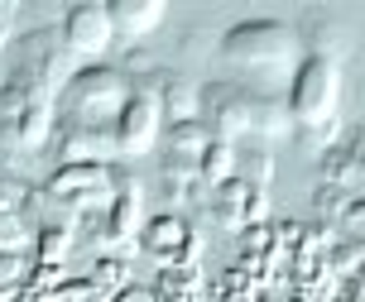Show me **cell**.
Wrapping results in <instances>:
<instances>
[{
	"instance_id": "52a82bcc",
	"label": "cell",
	"mask_w": 365,
	"mask_h": 302,
	"mask_svg": "<svg viewBox=\"0 0 365 302\" xmlns=\"http://www.w3.org/2000/svg\"><path fill=\"white\" fill-rule=\"evenodd\" d=\"M140 249L154 254L159 269H173V264L197 269L207 240H202V231L182 212H159V216H149V221H145V231H140Z\"/></svg>"
},
{
	"instance_id": "7a4b0ae2",
	"label": "cell",
	"mask_w": 365,
	"mask_h": 302,
	"mask_svg": "<svg viewBox=\"0 0 365 302\" xmlns=\"http://www.w3.org/2000/svg\"><path fill=\"white\" fill-rule=\"evenodd\" d=\"M135 82L125 68H106V63H87L58 96V125H77V130H115L120 110L130 106Z\"/></svg>"
},
{
	"instance_id": "4fadbf2b",
	"label": "cell",
	"mask_w": 365,
	"mask_h": 302,
	"mask_svg": "<svg viewBox=\"0 0 365 302\" xmlns=\"http://www.w3.org/2000/svg\"><path fill=\"white\" fill-rule=\"evenodd\" d=\"M365 178V125L351 130L346 140H336L322 149V163H317V182H331V187H356Z\"/></svg>"
},
{
	"instance_id": "7c38bea8",
	"label": "cell",
	"mask_w": 365,
	"mask_h": 302,
	"mask_svg": "<svg viewBox=\"0 0 365 302\" xmlns=\"http://www.w3.org/2000/svg\"><path fill=\"white\" fill-rule=\"evenodd\" d=\"M212 216H217L221 231H250V226H259V221H269V197L259 192V187H250V182H221L217 192H212Z\"/></svg>"
},
{
	"instance_id": "5b68a950",
	"label": "cell",
	"mask_w": 365,
	"mask_h": 302,
	"mask_svg": "<svg viewBox=\"0 0 365 302\" xmlns=\"http://www.w3.org/2000/svg\"><path fill=\"white\" fill-rule=\"evenodd\" d=\"M115 187H120L115 163H58V173L48 178L43 192L73 221V216H106V207L115 202Z\"/></svg>"
},
{
	"instance_id": "8992f818",
	"label": "cell",
	"mask_w": 365,
	"mask_h": 302,
	"mask_svg": "<svg viewBox=\"0 0 365 302\" xmlns=\"http://www.w3.org/2000/svg\"><path fill=\"white\" fill-rule=\"evenodd\" d=\"M202 120L212 125V135L226 144L255 140V87H245L236 77H217L202 87Z\"/></svg>"
},
{
	"instance_id": "5bb4252c",
	"label": "cell",
	"mask_w": 365,
	"mask_h": 302,
	"mask_svg": "<svg viewBox=\"0 0 365 302\" xmlns=\"http://www.w3.org/2000/svg\"><path fill=\"white\" fill-rule=\"evenodd\" d=\"M58 159L63 163H115V130H77V125H58Z\"/></svg>"
},
{
	"instance_id": "7402d4cb",
	"label": "cell",
	"mask_w": 365,
	"mask_h": 302,
	"mask_svg": "<svg viewBox=\"0 0 365 302\" xmlns=\"http://www.w3.org/2000/svg\"><path fill=\"white\" fill-rule=\"evenodd\" d=\"M336 231H341V240H351V245L365 249V197H356V202L346 207V216H341Z\"/></svg>"
},
{
	"instance_id": "6da1fadb",
	"label": "cell",
	"mask_w": 365,
	"mask_h": 302,
	"mask_svg": "<svg viewBox=\"0 0 365 302\" xmlns=\"http://www.w3.org/2000/svg\"><path fill=\"white\" fill-rule=\"evenodd\" d=\"M217 53L231 72H240V82L255 91H279L293 82V72L303 63V38L293 24L274 15H245L236 24H226L217 38Z\"/></svg>"
},
{
	"instance_id": "d6986e66",
	"label": "cell",
	"mask_w": 365,
	"mask_h": 302,
	"mask_svg": "<svg viewBox=\"0 0 365 302\" xmlns=\"http://www.w3.org/2000/svg\"><path fill=\"white\" fill-rule=\"evenodd\" d=\"M231 178H236V144L212 140L207 159H202V187H212V192H217L221 182H231Z\"/></svg>"
},
{
	"instance_id": "30bf717a",
	"label": "cell",
	"mask_w": 365,
	"mask_h": 302,
	"mask_svg": "<svg viewBox=\"0 0 365 302\" xmlns=\"http://www.w3.org/2000/svg\"><path fill=\"white\" fill-rule=\"evenodd\" d=\"M140 231H145V187H140V178L120 173L115 202L96 221V240H101V249H130V240H140Z\"/></svg>"
},
{
	"instance_id": "9c48e42d",
	"label": "cell",
	"mask_w": 365,
	"mask_h": 302,
	"mask_svg": "<svg viewBox=\"0 0 365 302\" xmlns=\"http://www.w3.org/2000/svg\"><path fill=\"white\" fill-rule=\"evenodd\" d=\"M58 29H63V43L73 48V58H101L110 43H115L110 5H101V0L68 5V10H63V19H58Z\"/></svg>"
},
{
	"instance_id": "d4e9b609",
	"label": "cell",
	"mask_w": 365,
	"mask_h": 302,
	"mask_svg": "<svg viewBox=\"0 0 365 302\" xmlns=\"http://www.w3.org/2000/svg\"><path fill=\"white\" fill-rule=\"evenodd\" d=\"M110 302H159V298H154V288H135V283H130L125 293H115Z\"/></svg>"
},
{
	"instance_id": "ac0fdd59",
	"label": "cell",
	"mask_w": 365,
	"mask_h": 302,
	"mask_svg": "<svg viewBox=\"0 0 365 302\" xmlns=\"http://www.w3.org/2000/svg\"><path fill=\"white\" fill-rule=\"evenodd\" d=\"M73 254V221H48L34 231V259L38 264H63Z\"/></svg>"
},
{
	"instance_id": "277c9868",
	"label": "cell",
	"mask_w": 365,
	"mask_h": 302,
	"mask_svg": "<svg viewBox=\"0 0 365 302\" xmlns=\"http://www.w3.org/2000/svg\"><path fill=\"white\" fill-rule=\"evenodd\" d=\"M15 77H24L38 96L58 101L63 87L77 77V58L63 43V29H24L15 38Z\"/></svg>"
},
{
	"instance_id": "484cf974",
	"label": "cell",
	"mask_w": 365,
	"mask_h": 302,
	"mask_svg": "<svg viewBox=\"0 0 365 302\" xmlns=\"http://www.w3.org/2000/svg\"><path fill=\"white\" fill-rule=\"evenodd\" d=\"M289 302H317V298H308V293H293ZM322 302H327V298H322Z\"/></svg>"
},
{
	"instance_id": "44dd1931",
	"label": "cell",
	"mask_w": 365,
	"mask_h": 302,
	"mask_svg": "<svg viewBox=\"0 0 365 302\" xmlns=\"http://www.w3.org/2000/svg\"><path fill=\"white\" fill-rule=\"evenodd\" d=\"M87 278H91L96 288H101L106 298H115V293H125V288H130V264L120 259V254H101V259L91 264Z\"/></svg>"
},
{
	"instance_id": "2e32d148",
	"label": "cell",
	"mask_w": 365,
	"mask_h": 302,
	"mask_svg": "<svg viewBox=\"0 0 365 302\" xmlns=\"http://www.w3.org/2000/svg\"><path fill=\"white\" fill-rule=\"evenodd\" d=\"M212 125L207 120H182V125H168V140H164V159L168 163H182V168H197L202 173V159L212 149Z\"/></svg>"
},
{
	"instance_id": "ffe728a7",
	"label": "cell",
	"mask_w": 365,
	"mask_h": 302,
	"mask_svg": "<svg viewBox=\"0 0 365 302\" xmlns=\"http://www.w3.org/2000/svg\"><path fill=\"white\" fill-rule=\"evenodd\" d=\"M351 202H356V192H346V187H331V182H317L312 187V212H317L322 226H341Z\"/></svg>"
},
{
	"instance_id": "8fae6325",
	"label": "cell",
	"mask_w": 365,
	"mask_h": 302,
	"mask_svg": "<svg viewBox=\"0 0 365 302\" xmlns=\"http://www.w3.org/2000/svg\"><path fill=\"white\" fill-rule=\"evenodd\" d=\"M159 125H164L159 96L135 91L130 106L120 110V120H115V149H120V159H140V154H149L154 140H159Z\"/></svg>"
},
{
	"instance_id": "9a60e30c",
	"label": "cell",
	"mask_w": 365,
	"mask_h": 302,
	"mask_svg": "<svg viewBox=\"0 0 365 302\" xmlns=\"http://www.w3.org/2000/svg\"><path fill=\"white\" fill-rule=\"evenodd\" d=\"M164 15V0H110V24H115V38H125V43H140L145 34H154Z\"/></svg>"
},
{
	"instance_id": "e0dca14e",
	"label": "cell",
	"mask_w": 365,
	"mask_h": 302,
	"mask_svg": "<svg viewBox=\"0 0 365 302\" xmlns=\"http://www.w3.org/2000/svg\"><path fill=\"white\" fill-rule=\"evenodd\" d=\"M274 173H279V163H274V149L269 144H236V178L250 182V187H269Z\"/></svg>"
},
{
	"instance_id": "3957f363",
	"label": "cell",
	"mask_w": 365,
	"mask_h": 302,
	"mask_svg": "<svg viewBox=\"0 0 365 302\" xmlns=\"http://www.w3.org/2000/svg\"><path fill=\"white\" fill-rule=\"evenodd\" d=\"M284 96H289L298 140L327 144L331 135H336V110H341V63L308 53L298 63V72H293V82H289Z\"/></svg>"
},
{
	"instance_id": "cb8c5ba5",
	"label": "cell",
	"mask_w": 365,
	"mask_h": 302,
	"mask_svg": "<svg viewBox=\"0 0 365 302\" xmlns=\"http://www.w3.org/2000/svg\"><path fill=\"white\" fill-rule=\"evenodd\" d=\"M15 19H19V5H15V0H0V48L10 43V29H15Z\"/></svg>"
},
{
	"instance_id": "ba28073f",
	"label": "cell",
	"mask_w": 365,
	"mask_h": 302,
	"mask_svg": "<svg viewBox=\"0 0 365 302\" xmlns=\"http://www.w3.org/2000/svg\"><path fill=\"white\" fill-rule=\"evenodd\" d=\"M293 29L303 38V53L331 58V63H341L346 53H356V24H351L336 5H308Z\"/></svg>"
},
{
	"instance_id": "603a6c76",
	"label": "cell",
	"mask_w": 365,
	"mask_h": 302,
	"mask_svg": "<svg viewBox=\"0 0 365 302\" xmlns=\"http://www.w3.org/2000/svg\"><path fill=\"white\" fill-rule=\"evenodd\" d=\"M24 154H29V149L19 144L15 125H5V120H0V168H15V163L24 159Z\"/></svg>"
}]
</instances>
